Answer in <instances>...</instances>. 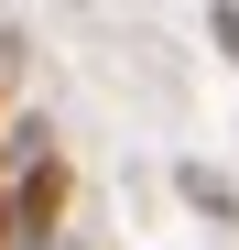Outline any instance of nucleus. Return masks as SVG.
I'll use <instances>...</instances> for the list:
<instances>
[{"label":"nucleus","instance_id":"nucleus-1","mask_svg":"<svg viewBox=\"0 0 239 250\" xmlns=\"http://www.w3.org/2000/svg\"><path fill=\"white\" fill-rule=\"evenodd\" d=\"M65 207H76V163H65V152H33L22 174H11V218H22V250H55Z\"/></svg>","mask_w":239,"mask_h":250},{"label":"nucleus","instance_id":"nucleus-2","mask_svg":"<svg viewBox=\"0 0 239 250\" xmlns=\"http://www.w3.org/2000/svg\"><path fill=\"white\" fill-rule=\"evenodd\" d=\"M174 196H185L207 229H239V185L218 174V163H174Z\"/></svg>","mask_w":239,"mask_h":250},{"label":"nucleus","instance_id":"nucleus-3","mask_svg":"<svg viewBox=\"0 0 239 250\" xmlns=\"http://www.w3.org/2000/svg\"><path fill=\"white\" fill-rule=\"evenodd\" d=\"M207 44H218V55L239 65V0H207Z\"/></svg>","mask_w":239,"mask_h":250},{"label":"nucleus","instance_id":"nucleus-4","mask_svg":"<svg viewBox=\"0 0 239 250\" xmlns=\"http://www.w3.org/2000/svg\"><path fill=\"white\" fill-rule=\"evenodd\" d=\"M0 250H22V218H11V185H0Z\"/></svg>","mask_w":239,"mask_h":250}]
</instances>
